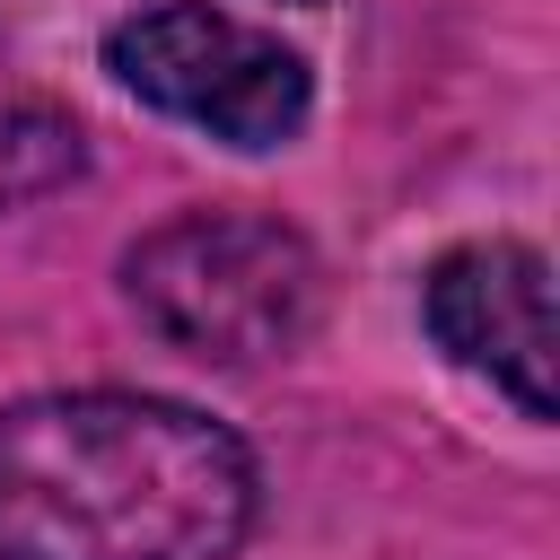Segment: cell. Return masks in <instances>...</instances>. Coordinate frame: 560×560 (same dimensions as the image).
<instances>
[{"instance_id":"6da1fadb","label":"cell","mask_w":560,"mask_h":560,"mask_svg":"<svg viewBox=\"0 0 560 560\" xmlns=\"http://www.w3.org/2000/svg\"><path fill=\"white\" fill-rule=\"evenodd\" d=\"M254 455L166 394H26L0 411V560H236Z\"/></svg>"},{"instance_id":"7a4b0ae2","label":"cell","mask_w":560,"mask_h":560,"mask_svg":"<svg viewBox=\"0 0 560 560\" xmlns=\"http://www.w3.org/2000/svg\"><path fill=\"white\" fill-rule=\"evenodd\" d=\"M122 289L166 350H192L210 368H262V359H280L315 332L324 262L280 219L184 210V219H166L131 245Z\"/></svg>"},{"instance_id":"3957f363","label":"cell","mask_w":560,"mask_h":560,"mask_svg":"<svg viewBox=\"0 0 560 560\" xmlns=\"http://www.w3.org/2000/svg\"><path fill=\"white\" fill-rule=\"evenodd\" d=\"M105 70L140 105L201 122L228 149H280L315 105V79L280 35H262L228 9H201V0H149L131 18H114Z\"/></svg>"},{"instance_id":"277c9868","label":"cell","mask_w":560,"mask_h":560,"mask_svg":"<svg viewBox=\"0 0 560 560\" xmlns=\"http://www.w3.org/2000/svg\"><path fill=\"white\" fill-rule=\"evenodd\" d=\"M420 315L455 368L490 376L525 420H551V262L534 245H455L429 271Z\"/></svg>"},{"instance_id":"5b68a950","label":"cell","mask_w":560,"mask_h":560,"mask_svg":"<svg viewBox=\"0 0 560 560\" xmlns=\"http://www.w3.org/2000/svg\"><path fill=\"white\" fill-rule=\"evenodd\" d=\"M79 166H88V140H79V122H70L61 105H44V96H0V210L61 192Z\"/></svg>"}]
</instances>
